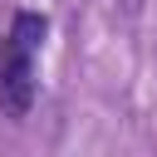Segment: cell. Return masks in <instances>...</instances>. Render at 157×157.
Here are the masks:
<instances>
[{"mask_svg":"<svg viewBox=\"0 0 157 157\" xmlns=\"http://www.w3.org/2000/svg\"><path fill=\"white\" fill-rule=\"evenodd\" d=\"M44 39V20L39 15H15L10 44L0 49V98L10 113H25L34 98V49Z\"/></svg>","mask_w":157,"mask_h":157,"instance_id":"6da1fadb","label":"cell"}]
</instances>
